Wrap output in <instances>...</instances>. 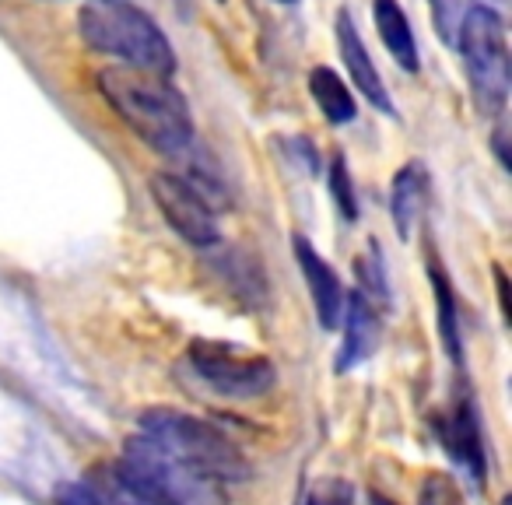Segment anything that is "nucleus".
Listing matches in <instances>:
<instances>
[{
  "label": "nucleus",
  "instance_id": "nucleus-1",
  "mask_svg": "<svg viewBox=\"0 0 512 505\" xmlns=\"http://www.w3.org/2000/svg\"><path fill=\"white\" fill-rule=\"evenodd\" d=\"M95 81L113 113L158 155L183 158L193 148L190 106L169 78L130 67H102Z\"/></svg>",
  "mask_w": 512,
  "mask_h": 505
},
{
  "label": "nucleus",
  "instance_id": "nucleus-2",
  "mask_svg": "<svg viewBox=\"0 0 512 505\" xmlns=\"http://www.w3.org/2000/svg\"><path fill=\"white\" fill-rule=\"evenodd\" d=\"M78 32L95 53L116 57L130 71L172 78L176 53L148 11L130 0H88L78 11Z\"/></svg>",
  "mask_w": 512,
  "mask_h": 505
},
{
  "label": "nucleus",
  "instance_id": "nucleus-3",
  "mask_svg": "<svg viewBox=\"0 0 512 505\" xmlns=\"http://www.w3.org/2000/svg\"><path fill=\"white\" fill-rule=\"evenodd\" d=\"M116 484L137 505H225L218 481L190 470L137 432L116 463Z\"/></svg>",
  "mask_w": 512,
  "mask_h": 505
},
{
  "label": "nucleus",
  "instance_id": "nucleus-4",
  "mask_svg": "<svg viewBox=\"0 0 512 505\" xmlns=\"http://www.w3.org/2000/svg\"><path fill=\"white\" fill-rule=\"evenodd\" d=\"M141 435H148L158 449L172 460L186 463L190 470L214 481H242L249 474V463L242 460L239 446L228 435H221L211 421L193 418L186 411L172 407H151L141 414Z\"/></svg>",
  "mask_w": 512,
  "mask_h": 505
},
{
  "label": "nucleus",
  "instance_id": "nucleus-5",
  "mask_svg": "<svg viewBox=\"0 0 512 505\" xmlns=\"http://www.w3.org/2000/svg\"><path fill=\"white\" fill-rule=\"evenodd\" d=\"M456 50L463 53V67H467L470 88L481 109L502 113L505 95H509V43H505L502 15L484 4L470 8L460 25Z\"/></svg>",
  "mask_w": 512,
  "mask_h": 505
},
{
  "label": "nucleus",
  "instance_id": "nucleus-6",
  "mask_svg": "<svg viewBox=\"0 0 512 505\" xmlns=\"http://www.w3.org/2000/svg\"><path fill=\"white\" fill-rule=\"evenodd\" d=\"M190 365L207 386H214L225 397H264L274 386V365L271 358L253 355L235 344L218 341H193L190 344Z\"/></svg>",
  "mask_w": 512,
  "mask_h": 505
},
{
  "label": "nucleus",
  "instance_id": "nucleus-7",
  "mask_svg": "<svg viewBox=\"0 0 512 505\" xmlns=\"http://www.w3.org/2000/svg\"><path fill=\"white\" fill-rule=\"evenodd\" d=\"M151 197H155L162 218L176 235H183L190 246L211 249L218 242V218L214 207L186 183L179 172H155L151 176Z\"/></svg>",
  "mask_w": 512,
  "mask_h": 505
},
{
  "label": "nucleus",
  "instance_id": "nucleus-8",
  "mask_svg": "<svg viewBox=\"0 0 512 505\" xmlns=\"http://www.w3.org/2000/svg\"><path fill=\"white\" fill-rule=\"evenodd\" d=\"M337 50H341V60L348 67V78L379 113L393 116V102H390V92H386L383 78H379L376 64H372L369 50H365L362 36H358L355 22H351L348 11H337Z\"/></svg>",
  "mask_w": 512,
  "mask_h": 505
},
{
  "label": "nucleus",
  "instance_id": "nucleus-9",
  "mask_svg": "<svg viewBox=\"0 0 512 505\" xmlns=\"http://www.w3.org/2000/svg\"><path fill=\"white\" fill-rule=\"evenodd\" d=\"M295 257H299L302 278H306V285H309V295H313V306H316V316H320L323 330H334L344 313L341 278H337L334 267L316 253L313 242L302 239V235H295Z\"/></svg>",
  "mask_w": 512,
  "mask_h": 505
},
{
  "label": "nucleus",
  "instance_id": "nucleus-10",
  "mask_svg": "<svg viewBox=\"0 0 512 505\" xmlns=\"http://www.w3.org/2000/svg\"><path fill=\"white\" fill-rule=\"evenodd\" d=\"M442 439H446L449 456L470 474V481L481 484L484 474H488V463H484V439H481V421H477L474 400H460L453 407V414L442 425Z\"/></svg>",
  "mask_w": 512,
  "mask_h": 505
},
{
  "label": "nucleus",
  "instance_id": "nucleus-11",
  "mask_svg": "<svg viewBox=\"0 0 512 505\" xmlns=\"http://www.w3.org/2000/svg\"><path fill=\"white\" fill-rule=\"evenodd\" d=\"M344 344H341V355H337V372H348L355 369L362 358L372 355L376 348V337H379V316H376V306L365 299L362 292H351L344 295Z\"/></svg>",
  "mask_w": 512,
  "mask_h": 505
},
{
  "label": "nucleus",
  "instance_id": "nucleus-12",
  "mask_svg": "<svg viewBox=\"0 0 512 505\" xmlns=\"http://www.w3.org/2000/svg\"><path fill=\"white\" fill-rule=\"evenodd\" d=\"M425 197H428L425 165L407 162L404 169L393 176V186H390V214H393V228H397L400 239H411L414 225H418L421 211H425Z\"/></svg>",
  "mask_w": 512,
  "mask_h": 505
},
{
  "label": "nucleus",
  "instance_id": "nucleus-13",
  "mask_svg": "<svg viewBox=\"0 0 512 505\" xmlns=\"http://www.w3.org/2000/svg\"><path fill=\"white\" fill-rule=\"evenodd\" d=\"M372 18H376L379 39L390 50V57L404 71H418V43H414V32L404 8H400L397 0H372Z\"/></svg>",
  "mask_w": 512,
  "mask_h": 505
},
{
  "label": "nucleus",
  "instance_id": "nucleus-14",
  "mask_svg": "<svg viewBox=\"0 0 512 505\" xmlns=\"http://www.w3.org/2000/svg\"><path fill=\"white\" fill-rule=\"evenodd\" d=\"M309 95H313L320 113L327 116V123H334V127H344V123H351L358 116L355 95H351V88L341 81V74H334L330 67H313V71H309Z\"/></svg>",
  "mask_w": 512,
  "mask_h": 505
},
{
  "label": "nucleus",
  "instance_id": "nucleus-15",
  "mask_svg": "<svg viewBox=\"0 0 512 505\" xmlns=\"http://www.w3.org/2000/svg\"><path fill=\"white\" fill-rule=\"evenodd\" d=\"M428 278H432V288H435V306H439V334H442V344H446L449 358L460 362L463 358V348H460V309H456V295L449 288V278L439 264L428 267Z\"/></svg>",
  "mask_w": 512,
  "mask_h": 505
},
{
  "label": "nucleus",
  "instance_id": "nucleus-16",
  "mask_svg": "<svg viewBox=\"0 0 512 505\" xmlns=\"http://www.w3.org/2000/svg\"><path fill=\"white\" fill-rule=\"evenodd\" d=\"M358 281H362V295L372 302V306H386L390 302V285H386V267H383V257H379V246L369 242L365 249V257L358 260Z\"/></svg>",
  "mask_w": 512,
  "mask_h": 505
},
{
  "label": "nucleus",
  "instance_id": "nucleus-17",
  "mask_svg": "<svg viewBox=\"0 0 512 505\" xmlns=\"http://www.w3.org/2000/svg\"><path fill=\"white\" fill-rule=\"evenodd\" d=\"M470 11V0H432V22L439 39L456 50V39H460V25Z\"/></svg>",
  "mask_w": 512,
  "mask_h": 505
},
{
  "label": "nucleus",
  "instance_id": "nucleus-18",
  "mask_svg": "<svg viewBox=\"0 0 512 505\" xmlns=\"http://www.w3.org/2000/svg\"><path fill=\"white\" fill-rule=\"evenodd\" d=\"M330 193H334L337 211H341L348 221H355L358 218V200H355V183H351V172H348L344 155H334V162H330Z\"/></svg>",
  "mask_w": 512,
  "mask_h": 505
},
{
  "label": "nucleus",
  "instance_id": "nucleus-19",
  "mask_svg": "<svg viewBox=\"0 0 512 505\" xmlns=\"http://www.w3.org/2000/svg\"><path fill=\"white\" fill-rule=\"evenodd\" d=\"M418 505H463V495H460V488H456L453 477L428 474L425 484H421Z\"/></svg>",
  "mask_w": 512,
  "mask_h": 505
},
{
  "label": "nucleus",
  "instance_id": "nucleus-20",
  "mask_svg": "<svg viewBox=\"0 0 512 505\" xmlns=\"http://www.w3.org/2000/svg\"><path fill=\"white\" fill-rule=\"evenodd\" d=\"M302 505H351V484L327 481L323 488H316Z\"/></svg>",
  "mask_w": 512,
  "mask_h": 505
},
{
  "label": "nucleus",
  "instance_id": "nucleus-21",
  "mask_svg": "<svg viewBox=\"0 0 512 505\" xmlns=\"http://www.w3.org/2000/svg\"><path fill=\"white\" fill-rule=\"evenodd\" d=\"M60 505H109V498L102 491L88 488V484H64L57 495Z\"/></svg>",
  "mask_w": 512,
  "mask_h": 505
},
{
  "label": "nucleus",
  "instance_id": "nucleus-22",
  "mask_svg": "<svg viewBox=\"0 0 512 505\" xmlns=\"http://www.w3.org/2000/svg\"><path fill=\"white\" fill-rule=\"evenodd\" d=\"M505 0H484V8H502Z\"/></svg>",
  "mask_w": 512,
  "mask_h": 505
},
{
  "label": "nucleus",
  "instance_id": "nucleus-23",
  "mask_svg": "<svg viewBox=\"0 0 512 505\" xmlns=\"http://www.w3.org/2000/svg\"><path fill=\"white\" fill-rule=\"evenodd\" d=\"M372 502H376V505H390V502H383V498H379V495H372Z\"/></svg>",
  "mask_w": 512,
  "mask_h": 505
},
{
  "label": "nucleus",
  "instance_id": "nucleus-24",
  "mask_svg": "<svg viewBox=\"0 0 512 505\" xmlns=\"http://www.w3.org/2000/svg\"><path fill=\"white\" fill-rule=\"evenodd\" d=\"M278 4H295V0H278Z\"/></svg>",
  "mask_w": 512,
  "mask_h": 505
}]
</instances>
